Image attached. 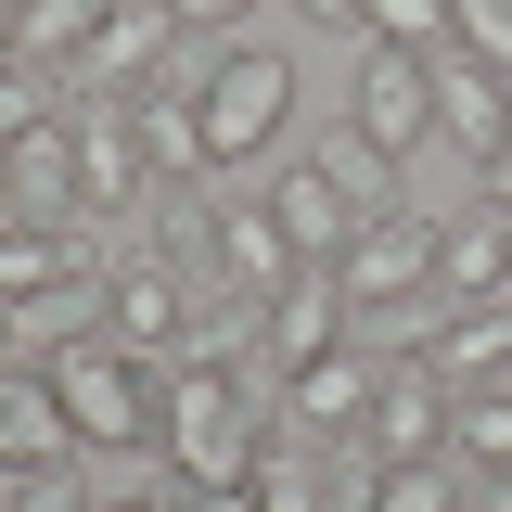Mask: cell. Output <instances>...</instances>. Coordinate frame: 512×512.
<instances>
[{
	"label": "cell",
	"mask_w": 512,
	"mask_h": 512,
	"mask_svg": "<svg viewBox=\"0 0 512 512\" xmlns=\"http://www.w3.org/2000/svg\"><path fill=\"white\" fill-rule=\"evenodd\" d=\"M205 154L218 167H256L269 141H282V116H295V64L282 52H205Z\"/></svg>",
	"instance_id": "277c9868"
},
{
	"label": "cell",
	"mask_w": 512,
	"mask_h": 512,
	"mask_svg": "<svg viewBox=\"0 0 512 512\" xmlns=\"http://www.w3.org/2000/svg\"><path fill=\"white\" fill-rule=\"evenodd\" d=\"M192 26L167 0H103V26H90V52L64 64V103H141L154 77H180Z\"/></svg>",
	"instance_id": "3957f363"
},
{
	"label": "cell",
	"mask_w": 512,
	"mask_h": 512,
	"mask_svg": "<svg viewBox=\"0 0 512 512\" xmlns=\"http://www.w3.org/2000/svg\"><path fill=\"white\" fill-rule=\"evenodd\" d=\"M308 256H295V231H282V205L269 192H218V282H244V295H282Z\"/></svg>",
	"instance_id": "4fadbf2b"
},
{
	"label": "cell",
	"mask_w": 512,
	"mask_h": 512,
	"mask_svg": "<svg viewBox=\"0 0 512 512\" xmlns=\"http://www.w3.org/2000/svg\"><path fill=\"white\" fill-rule=\"evenodd\" d=\"M64 269H103L90 231H39V218H13V231H0V308H26V295L64 282Z\"/></svg>",
	"instance_id": "7402d4cb"
},
{
	"label": "cell",
	"mask_w": 512,
	"mask_h": 512,
	"mask_svg": "<svg viewBox=\"0 0 512 512\" xmlns=\"http://www.w3.org/2000/svg\"><path fill=\"white\" fill-rule=\"evenodd\" d=\"M333 346H359V308H346V282H333V269H295V282L269 295V346H256L244 372L282 384V372H308V359H333Z\"/></svg>",
	"instance_id": "ba28073f"
},
{
	"label": "cell",
	"mask_w": 512,
	"mask_h": 512,
	"mask_svg": "<svg viewBox=\"0 0 512 512\" xmlns=\"http://www.w3.org/2000/svg\"><path fill=\"white\" fill-rule=\"evenodd\" d=\"M512 282V218L500 205H461V218H436V295L461 308V295H500Z\"/></svg>",
	"instance_id": "d6986e66"
},
{
	"label": "cell",
	"mask_w": 512,
	"mask_h": 512,
	"mask_svg": "<svg viewBox=\"0 0 512 512\" xmlns=\"http://www.w3.org/2000/svg\"><path fill=\"white\" fill-rule=\"evenodd\" d=\"M372 384H384V346L359 333V346H333V359H308V372H282V384H269V436L346 448L359 423H372Z\"/></svg>",
	"instance_id": "5b68a950"
},
{
	"label": "cell",
	"mask_w": 512,
	"mask_h": 512,
	"mask_svg": "<svg viewBox=\"0 0 512 512\" xmlns=\"http://www.w3.org/2000/svg\"><path fill=\"white\" fill-rule=\"evenodd\" d=\"M0 333H13V359H64V346H90V333H103V269L39 282L26 308H0Z\"/></svg>",
	"instance_id": "9a60e30c"
},
{
	"label": "cell",
	"mask_w": 512,
	"mask_h": 512,
	"mask_svg": "<svg viewBox=\"0 0 512 512\" xmlns=\"http://www.w3.org/2000/svg\"><path fill=\"white\" fill-rule=\"evenodd\" d=\"M448 461H461V474H512V384H474V397H461Z\"/></svg>",
	"instance_id": "cb8c5ba5"
},
{
	"label": "cell",
	"mask_w": 512,
	"mask_h": 512,
	"mask_svg": "<svg viewBox=\"0 0 512 512\" xmlns=\"http://www.w3.org/2000/svg\"><path fill=\"white\" fill-rule=\"evenodd\" d=\"M461 512H512V474H474V487H461Z\"/></svg>",
	"instance_id": "d6a6232c"
},
{
	"label": "cell",
	"mask_w": 512,
	"mask_h": 512,
	"mask_svg": "<svg viewBox=\"0 0 512 512\" xmlns=\"http://www.w3.org/2000/svg\"><path fill=\"white\" fill-rule=\"evenodd\" d=\"M269 205H282V231H295V256H308V269H333V256L359 244V205H346V192L320 180V167H295V180H269Z\"/></svg>",
	"instance_id": "ffe728a7"
},
{
	"label": "cell",
	"mask_w": 512,
	"mask_h": 512,
	"mask_svg": "<svg viewBox=\"0 0 512 512\" xmlns=\"http://www.w3.org/2000/svg\"><path fill=\"white\" fill-rule=\"evenodd\" d=\"M461 487H474V474H461V461L436 448V461H384L359 512H461Z\"/></svg>",
	"instance_id": "d4e9b609"
},
{
	"label": "cell",
	"mask_w": 512,
	"mask_h": 512,
	"mask_svg": "<svg viewBox=\"0 0 512 512\" xmlns=\"http://www.w3.org/2000/svg\"><path fill=\"white\" fill-rule=\"evenodd\" d=\"M13 218H26V205H13V154H0V231H13Z\"/></svg>",
	"instance_id": "d590c367"
},
{
	"label": "cell",
	"mask_w": 512,
	"mask_h": 512,
	"mask_svg": "<svg viewBox=\"0 0 512 512\" xmlns=\"http://www.w3.org/2000/svg\"><path fill=\"white\" fill-rule=\"evenodd\" d=\"M103 333H116L128 359H154V372H167V359H180V333H192V282H180L154 244H128L116 269H103Z\"/></svg>",
	"instance_id": "52a82bcc"
},
{
	"label": "cell",
	"mask_w": 512,
	"mask_h": 512,
	"mask_svg": "<svg viewBox=\"0 0 512 512\" xmlns=\"http://www.w3.org/2000/svg\"><path fill=\"white\" fill-rule=\"evenodd\" d=\"M423 359H436L461 397H474V384H512V282H500V295H461V308H436Z\"/></svg>",
	"instance_id": "7c38bea8"
},
{
	"label": "cell",
	"mask_w": 512,
	"mask_h": 512,
	"mask_svg": "<svg viewBox=\"0 0 512 512\" xmlns=\"http://www.w3.org/2000/svg\"><path fill=\"white\" fill-rule=\"evenodd\" d=\"M39 461H90V448H77L39 359H0V474H39Z\"/></svg>",
	"instance_id": "30bf717a"
},
{
	"label": "cell",
	"mask_w": 512,
	"mask_h": 512,
	"mask_svg": "<svg viewBox=\"0 0 512 512\" xmlns=\"http://www.w3.org/2000/svg\"><path fill=\"white\" fill-rule=\"evenodd\" d=\"M90 500H103V461H39L0 487V512H90Z\"/></svg>",
	"instance_id": "4316f807"
},
{
	"label": "cell",
	"mask_w": 512,
	"mask_h": 512,
	"mask_svg": "<svg viewBox=\"0 0 512 512\" xmlns=\"http://www.w3.org/2000/svg\"><path fill=\"white\" fill-rule=\"evenodd\" d=\"M52 116H64V77H52V64H0V154H13L26 128H52Z\"/></svg>",
	"instance_id": "83f0119b"
},
{
	"label": "cell",
	"mask_w": 512,
	"mask_h": 512,
	"mask_svg": "<svg viewBox=\"0 0 512 512\" xmlns=\"http://www.w3.org/2000/svg\"><path fill=\"white\" fill-rule=\"evenodd\" d=\"M167 512H256V500H244V487H180Z\"/></svg>",
	"instance_id": "1f68e13d"
},
{
	"label": "cell",
	"mask_w": 512,
	"mask_h": 512,
	"mask_svg": "<svg viewBox=\"0 0 512 512\" xmlns=\"http://www.w3.org/2000/svg\"><path fill=\"white\" fill-rule=\"evenodd\" d=\"M256 346H269V295H244V282H205V295H192L180 359H231V372H244Z\"/></svg>",
	"instance_id": "44dd1931"
},
{
	"label": "cell",
	"mask_w": 512,
	"mask_h": 512,
	"mask_svg": "<svg viewBox=\"0 0 512 512\" xmlns=\"http://www.w3.org/2000/svg\"><path fill=\"white\" fill-rule=\"evenodd\" d=\"M474 205H500V218H512V141L487 154V167H474Z\"/></svg>",
	"instance_id": "4dcf8cb0"
},
{
	"label": "cell",
	"mask_w": 512,
	"mask_h": 512,
	"mask_svg": "<svg viewBox=\"0 0 512 512\" xmlns=\"http://www.w3.org/2000/svg\"><path fill=\"white\" fill-rule=\"evenodd\" d=\"M359 39H384V52H461V13L448 0H359Z\"/></svg>",
	"instance_id": "484cf974"
},
{
	"label": "cell",
	"mask_w": 512,
	"mask_h": 512,
	"mask_svg": "<svg viewBox=\"0 0 512 512\" xmlns=\"http://www.w3.org/2000/svg\"><path fill=\"white\" fill-rule=\"evenodd\" d=\"M308 167H320L333 192H346L359 218H384V205H410V154H384V141H372L359 116H333V128H320V141H308Z\"/></svg>",
	"instance_id": "2e32d148"
},
{
	"label": "cell",
	"mask_w": 512,
	"mask_h": 512,
	"mask_svg": "<svg viewBox=\"0 0 512 512\" xmlns=\"http://www.w3.org/2000/svg\"><path fill=\"white\" fill-rule=\"evenodd\" d=\"M448 13H461V52H487L512 77V0H448Z\"/></svg>",
	"instance_id": "f1b7e54d"
},
{
	"label": "cell",
	"mask_w": 512,
	"mask_h": 512,
	"mask_svg": "<svg viewBox=\"0 0 512 512\" xmlns=\"http://www.w3.org/2000/svg\"><path fill=\"white\" fill-rule=\"evenodd\" d=\"M295 13H308V26H359V0H295Z\"/></svg>",
	"instance_id": "e575fe53"
},
{
	"label": "cell",
	"mask_w": 512,
	"mask_h": 512,
	"mask_svg": "<svg viewBox=\"0 0 512 512\" xmlns=\"http://www.w3.org/2000/svg\"><path fill=\"white\" fill-rule=\"evenodd\" d=\"M64 397V423H77V448L90 461H154V359H128L116 333H90V346H64V359H39Z\"/></svg>",
	"instance_id": "7a4b0ae2"
},
{
	"label": "cell",
	"mask_w": 512,
	"mask_h": 512,
	"mask_svg": "<svg viewBox=\"0 0 512 512\" xmlns=\"http://www.w3.org/2000/svg\"><path fill=\"white\" fill-rule=\"evenodd\" d=\"M448 423H461V384H448L423 346H384V384H372V423H359V448H372V461H436Z\"/></svg>",
	"instance_id": "8992f818"
},
{
	"label": "cell",
	"mask_w": 512,
	"mask_h": 512,
	"mask_svg": "<svg viewBox=\"0 0 512 512\" xmlns=\"http://www.w3.org/2000/svg\"><path fill=\"white\" fill-rule=\"evenodd\" d=\"M167 13H180V26H192V39H231V26H244V13H256V0H167Z\"/></svg>",
	"instance_id": "f546056e"
},
{
	"label": "cell",
	"mask_w": 512,
	"mask_h": 512,
	"mask_svg": "<svg viewBox=\"0 0 512 512\" xmlns=\"http://www.w3.org/2000/svg\"><path fill=\"white\" fill-rule=\"evenodd\" d=\"M269 448V384L231 359H167L154 384V474L167 487H244Z\"/></svg>",
	"instance_id": "6da1fadb"
},
{
	"label": "cell",
	"mask_w": 512,
	"mask_h": 512,
	"mask_svg": "<svg viewBox=\"0 0 512 512\" xmlns=\"http://www.w3.org/2000/svg\"><path fill=\"white\" fill-rule=\"evenodd\" d=\"M90 26H103V0H13V64H77L90 52Z\"/></svg>",
	"instance_id": "603a6c76"
},
{
	"label": "cell",
	"mask_w": 512,
	"mask_h": 512,
	"mask_svg": "<svg viewBox=\"0 0 512 512\" xmlns=\"http://www.w3.org/2000/svg\"><path fill=\"white\" fill-rule=\"evenodd\" d=\"M436 141H461L474 167L512 141V77L487 52H436Z\"/></svg>",
	"instance_id": "8fae6325"
},
{
	"label": "cell",
	"mask_w": 512,
	"mask_h": 512,
	"mask_svg": "<svg viewBox=\"0 0 512 512\" xmlns=\"http://www.w3.org/2000/svg\"><path fill=\"white\" fill-rule=\"evenodd\" d=\"M141 244H154L192 295H205V282H218V192H205V180H167L154 205H141Z\"/></svg>",
	"instance_id": "ac0fdd59"
},
{
	"label": "cell",
	"mask_w": 512,
	"mask_h": 512,
	"mask_svg": "<svg viewBox=\"0 0 512 512\" xmlns=\"http://www.w3.org/2000/svg\"><path fill=\"white\" fill-rule=\"evenodd\" d=\"M0 64H13V0H0Z\"/></svg>",
	"instance_id": "8d00e7d4"
},
{
	"label": "cell",
	"mask_w": 512,
	"mask_h": 512,
	"mask_svg": "<svg viewBox=\"0 0 512 512\" xmlns=\"http://www.w3.org/2000/svg\"><path fill=\"white\" fill-rule=\"evenodd\" d=\"M346 116L372 128L384 154H423V141H436V52H384V39H372L359 90H346Z\"/></svg>",
	"instance_id": "9c48e42d"
},
{
	"label": "cell",
	"mask_w": 512,
	"mask_h": 512,
	"mask_svg": "<svg viewBox=\"0 0 512 512\" xmlns=\"http://www.w3.org/2000/svg\"><path fill=\"white\" fill-rule=\"evenodd\" d=\"M128 128H141L154 180H218V154H205V90H192V77H154V90L128 103Z\"/></svg>",
	"instance_id": "5bb4252c"
},
{
	"label": "cell",
	"mask_w": 512,
	"mask_h": 512,
	"mask_svg": "<svg viewBox=\"0 0 512 512\" xmlns=\"http://www.w3.org/2000/svg\"><path fill=\"white\" fill-rule=\"evenodd\" d=\"M180 487H128V500H90V512H167Z\"/></svg>",
	"instance_id": "836d02e7"
},
{
	"label": "cell",
	"mask_w": 512,
	"mask_h": 512,
	"mask_svg": "<svg viewBox=\"0 0 512 512\" xmlns=\"http://www.w3.org/2000/svg\"><path fill=\"white\" fill-rule=\"evenodd\" d=\"M13 205H26L39 231H77V218H90V205H77V116H52V128L13 141Z\"/></svg>",
	"instance_id": "e0dca14e"
}]
</instances>
